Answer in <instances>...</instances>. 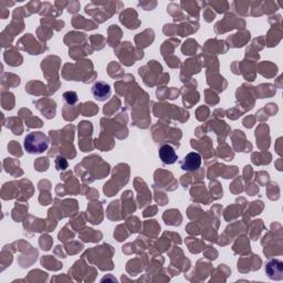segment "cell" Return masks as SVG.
I'll return each instance as SVG.
<instances>
[{
	"label": "cell",
	"instance_id": "cell-1",
	"mask_svg": "<svg viewBox=\"0 0 283 283\" xmlns=\"http://www.w3.org/2000/svg\"><path fill=\"white\" fill-rule=\"evenodd\" d=\"M24 150L29 154H41L48 150L49 138L42 132H31L24 138Z\"/></svg>",
	"mask_w": 283,
	"mask_h": 283
},
{
	"label": "cell",
	"instance_id": "cell-2",
	"mask_svg": "<svg viewBox=\"0 0 283 283\" xmlns=\"http://www.w3.org/2000/svg\"><path fill=\"white\" fill-rule=\"evenodd\" d=\"M202 165V156L196 151H191V153L187 154L185 158L180 163V167L182 170L187 171H194Z\"/></svg>",
	"mask_w": 283,
	"mask_h": 283
},
{
	"label": "cell",
	"instance_id": "cell-3",
	"mask_svg": "<svg viewBox=\"0 0 283 283\" xmlns=\"http://www.w3.org/2000/svg\"><path fill=\"white\" fill-rule=\"evenodd\" d=\"M158 156L159 158H161V161L164 164H166V165H171V164L177 162V159H178V156H177V154H176L175 150L168 144L162 145L161 147H159Z\"/></svg>",
	"mask_w": 283,
	"mask_h": 283
},
{
	"label": "cell",
	"instance_id": "cell-4",
	"mask_svg": "<svg viewBox=\"0 0 283 283\" xmlns=\"http://www.w3.org/2000/svg\"><path fill=\"white\" fill-rule=\"evenodd\" d=\"M92 94L97 101H106L111 95V87L104 82H95L92 87Z\"/></svg>",
	"mask_w": 283,
	"mask_h": 283
},
{
	"label": "cell",
	"instance_id": "cell-5",
	"mask_svg": "<svg viewBox=\"0 0 283 283\" xmlns=\"http://www.w3.org/2000/svg\"><path fill=\"white\" fill-rule=\"evenodd\" d=\"M265 271L268 273L270 279H279L281 278L283 272V264L280 260L273 259L269 261L265 266Z\"/></svg>",
	"mask_w": 283,
	"mask_h": 283
},
{
	"label": "cell",
	"instance_id": "cell-6",
	"mask_svg": "<svg viewBox=\"0 0 283 283\" xmlns=\"http://www.w3.org/2000/svg\"><path fill=\"white\" fill-rule=\"evenodd\" d=\"M63 98H64V101L67 102L68 104L70 105H73V104H75L77 100V94L75 92H73V91H69V92H65L63 94Z\"/></svg>",
	"mask_w": 283,
	"mask_h": 283
}]
</instances>
